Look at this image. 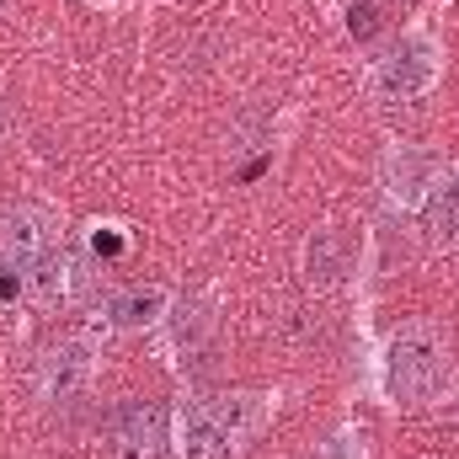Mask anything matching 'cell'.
I'll use <instances>...</instances> for the list:
<instances>
[{
    "instance_id": "1",
    "label": "cell",
    "mask_w": 459,
    "mask_h": 459,
    "mask_svg": "<svg viewBox=\"0 0 459 459\" xmlns=\"http://www.w3.org/2000/svg\"><path fill=\"white\" fill-rule=\"evenodd\" d=\"M379 385L395 406H433L455 390V352L449 337L428 321H411L401 326L385 358H379Z\"/></svg>"
},
{
    "instance_id": "2",
    "label": "cell",
    "mask_w": 459,
    "mask_h": 459,
    "mask_svg": "<svg viewBox=\"0 0 459 459\" xmlns=\"http://www.w3.org/2000/svg\"><path fill=\"white\" fill-rule=\"evenodd\" d=\"M262 406L256 395H193L171 417V449L177 459H235L246 433L256 428Z\"/></svg>"
},
{
    "instance_id": "3",
    "label": "cell",
    "mask_w": 459,
    "mask_h": 459,
    "mask_svg": "<svg viewBox=\"0 0 459 459\" xmlns=\"http://www.w3.org/2000/svg\"><path fill=\"white\" fill-rule=\"evenodd\" d=\"M438 70H444L438 43L422 38V32H411V38H401L385 59H374L368 86H374V97H385V102H417V97H428V91L438 86Z\"/></svg>"
},
{
    "instance_id": "4",
    "label": "cell",
    "mask_w": 459,
    "mask_h": 459,
    "mask_svg": "<svg viewBox=\"0 0 459 459\" xmlns=\"http://www.w3.org/2000/svg\"><path fill=\"white\" fill-rule=\"evenodd\" d=\"M102 444L108 459H171V411L160 401H117Z\"/></svg>"
},
{
    "instance_id": "5",
    "label": "cell",
    "mask_w": 459,
    "mask_h": 459,
    "mask_svg": "<svg viewBox=\"0 0 459 459\" xmlns=\"http://www.w3.org/2000/svg\"><path fill=\"white\" fill-rule=\"evenodd\" d=\"M54 256V220L32 204H5L0 209V278H22Z\"/></svg>"
},
{
    "instance_id": "6",
    "label": "cell",
    "mask_w": 459,
    "mask_h": 459,
    "mask_svg": "<svg viewBox=\"0 0 459 459\" xmlns=\"http://www.w3.org/2000/svg\"><path fill=\"white\" fill-rule=\"evenodd\" d=\"M438 171L444 166L433 155H422V150H390V160H385V198L395 209H422L433 182H438Z\"/></svg>"
},
{
    "instance_id": "7",
    "label": "cell",
    "mask_w": 459,
    "mask_h": 459,
    "mask_svg": "<svg viewBox=\"0 0 459 459\" xmlns=\"http://www.w3.org/2000/svg\"><path fill=\"white\" fill-rule=\"evenodd\" d=\"M91 368H97V358H91L86 342H59L43 358V395H48V401L81 395V390L91 385Z\"/></svg>"
},
{
    "instance_id": "8",
    "label": "cell",
    "mask_w": 459,
    "mask_h": 459,
    "mask_svg": "<svg viewBox=\"0 0 459 459\" xmlns=\"http://www.w3.org/2000/svg\"><path fill=\"white\" fill-rule=\"evenodd\" d=\"M166 310H171V299H166V289H155V283H134V289H117L113 299L102 305L108 326H117V332H144V326L166 321Z\"/></svg>"
},
{
    "instance_id": "9",
    "label": "cell",
    "mask_w": 459,
    "mask_h": 459,
    "mask_svg": "<svg viewBox=\"0 0 459 459\" xmlns=\"http://www.w3.org/2000/svg\"><path fill=\"white\" fill-rule=\"evenodd\" d=\"M422 220H428V235L438 246H459V166H444L428 204H422Z\"/></svg>"
},
{
    "instance_id": "10",
    "label": "cell",
    "mask_w": 459,
    "mask_h": 459,
    "mask_svg": "<svg viewBox=\"0 0 459 459\" xmlns=\"http://www.w3.org/2000/svg\"><path fill=\"white\" fill-rule=\"evenodd\" d=\"M347 262H352V251H347L342 230H316L310 235V246H305V278L310 283H337L347 273Z\"/></svg>"
},
{
    "instance_id": "11",
    "label": "cell",
    "mask_w": 459,
    "mask_h": 459,
    "mask_svg": "<svg viewBox=\"0 0 459 459\" xmlns=\"http://www.w3.org/2000/svg\"><path fill=\"white\" fill-rule=\"evenodd\" d=\"M166 321H171V347L177 352H198L204 337H209V310L204 305H177V310H166Z\"/></svg>"
},
{
    "instance_id": "12",
    "label": "cell",
    "mask_w": 459,
    "mask_h": 459,
    "mask_svg": "<svg viewBox=\"0 0 459 459\" xmlns=\"http://www.w3.org/2000/svg\"><path fill=\"white\" fill-rule=\"evenodd\" d=\"M347 32H352L358 43H368V38L379 32V5H374V0H352V5H347Z\"/></svg>"
}]
</instances>
